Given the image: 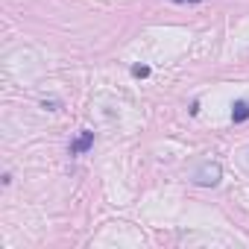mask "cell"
I'll return each instance as SVG.
<instances>
[{
  "label": "cell",
  "instance_id": "obj_1",
  "mask_svg": "<svg viewBox=\"0 0 249 249\" xmlns=\"http://www.w3.org/2000/svg\"><path fill=\"white\" fill-rule=\"evenodd\" d=\"M220 176H223L220 164L205 161V164L194 173V185H199V188H214V185H220Z\"/></svg>",
  "mask_w": 249,
  "mask_h": 249
},
{
  "label": "cell",
  "instance_id": "obj_2",
  "mask_svg": "<svg viewBox=\"0 0 249 249\" xmlns=\"http://www.w3.org/2000/svg\"><path fill=\"white\" fill-rule=\"evenodd\" d=\"M91 144H94V132H91V129H82L79 138L71 144V156H82V153H88Z\"/></svg>",
  "mask_w": 249,
  "mask_h": 249
},
{
  "label": "cell",
  "instance_id": "obj_3",
  "mask_svg": "<svg viewBox=\"0 0 249 249\" xmlns=\"http://www.w3.org/2000/svg\"><path fill=\"white\" fill-rule=\"evenodd\" d=\"M231 120H234V123H246V120H249V100H234V106H231Z\"/></svg>",
  "mask_w": 249,
  "mask_h": 249
},
{
  "label": "cell",
  "instance_id": "obj_4",
  "mask_svg": "<svg viewBox=\"0 0 249 249\" xmlns=\"http://www.w3.org/2000/svg\"><path fill=\"white\" fill-rule=\"evenodd\" d=\"M132 76H141V79H144V76H150V68H147V65H135V68H132Z\"/></svg>",
  "mask_w": 249,
  "mask_h": 249
},
{
  "label": "cell",
  "instance_id": "obj_5",
  "mask_svg": "<svg viewBox=\"0 0 249 249\" xmlns=\"http://www.w3.org/2000/svg\"><path fill=\"white\" fill-rule=\"evenodd\" d=\"M173 3H185V0H173ZM188 3H199V0H188Z\"/></svg>",
  "mask_w": 249,
  "mask_h": 249
}]
</instances>
